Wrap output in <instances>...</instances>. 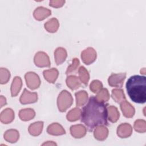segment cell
<instances>
[{
	"label": "cell",
	"instance_id": "2",
	"mask_svg": "<svg viewBox=\"0 0 146 146\" xmlns=\"http://www.w3.org/2000/svg\"><path fill=\"white\" fill-rule=\"evenodd\" d=\"M127 94L135 103L144 104L146 102V78L145 76L133 75L126 83Z\"/></svg>",
	"mask_w": 146,
	"mask_h": 146
},
{
	"label": "cell",
	"instance_id": "28",
	"mask_svg": "<svg viewBox=\"0 0 146 146\" xmlns=\"http://www.w3.org/2000/svg\"><path fill=\"white\" fill-rule=\"evenodd\" d=\"M82 111L79 108H74L71 110L67 114L66 117L69 121H75L81 117Z\"/></svg>",
	"mask_w": 146,
	"mask_h": 146
},
{
	"label": "cell",
	"instance_id": "14",
	"mask_svg": "<svg viewBox=\"0 0 146 146\" xmlns=\"http://www.w3.org/2000/svg\"><path fill=\"white\" fill-rule=\"evenodd\" d=\"M108 135V129L104 125H99L94 129V137L99 141H103Z\"/></svg>",
	"mask_w": 146,
	"mask_h": 146
},
{
	"label": "cell",
	"instance_id": "22",
	"mask_svg": "<svg viewBox=\"0 0 146 146\" xmlns=\"http://www.w3.org/2000/svg\"><path fill=\"white\" fill-rule=\"evenodd\" d=\"M75 95L76 97V104L77 107H82L87 103L88 96V93L86 91L82 90L76 92H75Z\"/></svg>",
	"mask_w": 146,
	"mask_h": 146
},
{
	"label": "cell",
	"instance_id": "33",
	"mask_svg": "<svg viewBox=\"0 0 146 146\" xmlns=\"http://www.w3.org/2000/svg\"><path fill=\"white\" fill-rule=\"evenodd\" d=\"M103 88V84L99 80H94L90 85V89L93 93H97Z\"/></svg>",
	"mask_w": 146,
	"mask_h": 146
},
{
	"label": "cell",
	"instance_id": "13",
	"mask_svg": "<svg viewBox=\"0 0 146 146\" xmlns=\"http://www.w3.org/2000/svg\"><path fill=\"white\" fill-rule=\"evenodd\" d=\"M47 132L54 136H59L66 133L63 127L58 123H53L49 125L47 128Z\"/></svg>",
	"mask_w": 146,
	"mask_h": 146
},
{
	"label": "cell",
	"instance_id": "7",
	"mask_svg": "<svg viewBox=\"0 0 146 146\" xmlns=\"http://www.w3.org/2000/svg\"><path fill=\"white\" fill-rule=\"evenodd\" d=\"M96 52L92 47L86 48L81 53L82 60L83 63L87 65H89L94 62L96 59Z\"/></svg>",
	"mask_w": 146,
	"mask_h": 146
},
{
	"label": "cell",
	"instance_id": "25",
	"mask_svg": "<svg viewBox=\"0 0 146 146\" xmlns=\"http://www.w3.org/2000/svg\"><path fill=\"white\" fill-rule=\"evenodd\" d=\"M107 113L108 119L111 123H115L119 120L120 113L116 107L113 106H109L107 108Z\"/></svg>",
	"mask_w": 146,
	"mask_h": 146
},
{
	"label": "cell",
	"instance_id": "12",
	"mask_svg": "<svg viewBox=\"0 0 146 146\" xmlns=\"http://www.w3.org/2000/svg\"><path fill=\"white\" fill-rule=\"evenodd\" d=\"M51 11L50 10L42 6L37 7L33 13L34 17L38 21H42L51 15Z\"/></svg>",
	"mask_w": 146,
	"mask_h": 146
},
{
	"label": "cell",
	"instance_id": "34",
	"mask_svg": "<svg viewBox=\"0 0 146 146\" xmlns=\"http://www.w3.org/2000/svg\"><path fill=\"white\" fill-rule=\"evenodd\" d=\"M65 3V1L63 0H52L50 1V6L55 8H59L63 6Z\"/></svg>",
	"mask_w": 146,
	"mask_h": 146
},
{
	"label": "cell",
	"instance_id": "30",
	"mask_svg": "<svg viewBox=\"0 0 146 146\" xmlns=\"http://www.w3.org/2000/svg\"><path fill=\"white\" fill-rule=\"evenodd\" d=\"M134 129L139 133H144L146 131V122L144 120L138 119L134 123Z\"/></svg>",
	"mask_w": 146,
	"mask_h": 146
},
{
	"label": "cell",
	"instance_id": "11",
	"mask_svg": "<svg viewBox=\"0 0 146 146\" xmlns=\"http://www.w3.org/2000/svg\"><path fill=\"white\" fill-rule=\"evenodd\" d=\"M87 132L86 128L82 124H76L71 126V135L75 138H82L84 137Z\"/></svg>",
	"mask_w": 146,
	"mask_h": 146
},
{
	"label": "cell",
	"instance_id": "29",
	"mask_svg": "<svg viewBox=\"0 0 146 146\" xmlns=\"http://www.w3.org/2000/svg\"><path fill=\"white\" fill-rule=\"evenodd\" d=\"M97 100L102 102H108L110 99V94L107 88H102L99 91L97 92L95 96Z\"/></svg>",
	"mask_w": 146,
	"mask_h": 146
},
{
	"label": "cell",
	"instance_id": "17",
	"mask_svg": "<svg viewBox=\"0 0 146 146\" xmlns=\"http://www.w3.org/2000/svg\"><path fill=\"white\" fill-rule=\"evenodd\" d=\"M44 79L50 83H54L59 75V71L55 68L44 70L43 73Z\"/></svg>",
	"mask_w": 146,
	"mask_h": 146
},
{
	"label": "cell",
	"instance_id": "10",
	"mask_svg": "<svg viewBox=\"0 0 146 146\" xmlns=\"http://www.w3.org/2000/svg\"><path fill=\"white\" fill-rule=\"evenodd\" d=\"M120 108L123 115L127 118L132 117L135 113V108L126 100L120 103Z\"/></svg>",
	"mask_w": 146,
	"mask_h": 146
},
{
	"label": "cell",
	"instance_id": "35",
	"mask_svg": "<svg viewBox=\"0 0 146 146\" xmlns=\"http://www.w3.org/2000/svg\"><path fill=\"white\" fill-rule=\"evenodd\" d=\"M7 104L6 99L2 95L1 96V107H3V106H5Z\"/></svg>",
	"mask_w": 146,
	"mask_h": 146
},
{
	"label": "cell",
	"instance_id": "15",
	"mask_svg": "<svg viewBox=\"0 0 146 146\" xmlns=\"http://www.w3.org/2000/svg\"><path fill=\"white\" fill-rule=\"evenodd\" d=\"M14 119V112L11 108H6L1 113L0 120L3 124H9L13 121Z\"/></svg>",
	"mask_w": 146,
	"mask_h": 146
},
{
	"label": "cell",
	"instance_id": "3",
	"mask_svg": "<svg viewBox=\"0 0 146 146\" xmlns=\"http://www.w3.org/2000/svg\"><path fill=\"white\" fill-rule=\"evenodd\" d=\"M73 103V98L71 94L67 90H63L58 95L57 99V106L59 111L63 112L70 108Z\"/></svg>",
	"mask_w": 146,
	"mask_h": 146
},
{
	"label": "cell",
	"instance_id": "19",
	"mask_svg": "<svg viewBox=\"0 0 146 146\" xmlns=\"http://www.w3.org/2000/svg\"><path fill=\"white\" fill-rule=\"evenodd\" d=\"M67 86L71 90H75L82 86V83L78 77L75 75L68 76L66 80Z\"/></svg>",
	"mask_w": 146,
	"mask_h": 146
},
{
	"label": "cell",
	"instance_id": "26",
	"mask_svg": "<svg viewBox=\"0 0 146 146\" xmlns=\"http://www.w3.org/2000/svg\"><path fill=\"white\" fill-rule=\"evenodd\" d=\"M79 78L82 83L84 86H87L88 83L90 79V74L87 69L81 66L78 70Z\"/></svg>",
	"mask_w": 146,
	"mask_h": 146
},
{
	"label": "cell",
	"instance_id": "20",
	"mask_svg": "<svg viewBox=\"0 0 146 146\" xmlns=\"http://www.w3.org/2000/svg\"><path fill=\"white\" fill-rule=\"evenodd\" d=\"M5 140L9 143H16L19 137V132L15 129H11L6 131L4 133Z\"/></svg>",
	"mask_w": 146,
	"mask_h": 146
},
{
	"label": "cell",
	"instance_id": "18",
	"mask_svg": "<svg viewBox=\"0 0 146 146\" xmlns=\"http://www.w3.org/2000/svg\"><path fill=\"white\" fill-rule=\"evenodd\" d=\"M43 127V122L38 121L31 124L28 128L29 133L33 136L39 135L42 131Z\"/></svg>",
	"mask_w": 146,
	"mask_h": 146
},
{
	"label": "cell",
	"instance_id": "32",
	"mask_svg": "<svg viewBox=\"0 0 146 146\" xmlns=\"http://www.w3.org/2000/svg\"><path fill=\"white\" fill-rule=\"evenodd\" d=\"M79 65H80L79 60L76 58H74L72 59V64L67 67V69L66 71V74L68 75L71 74L72 73L76 72V71H77Z\"/></svg>",
	"mask_w": 146,
	"mask_h": 146
},
{
	"label": "cell",
	"instance_id": "1",
	"mask_svg": "<svg viewBox=\"0 0 146 146\" xmlns=\"http://www.w3.org/2000/svg\"><path fill=\"white\" fill-rule=\"evenodd\" d=\"M108 104L91 96L81 113V121L92 131L99 125H107V108Z\"/></svg>",
	"mask_w": 146,
	"mask_h": 146
},
{
	"label": "cell",
	"instance_id": "24",
	"mask_svg": "<svg viewBox=\"0 0 146 146\" xmlns=\"http://www.w3.org/2000/svg\"><path fill=\"white\" fill-rule=\"evenodd\" d=\"M45 29L49 33H55L59 27L58 20L55 18H52L47 21L44 25Z\"/></svg>",
	"mask_w": 146,
	"mask_h": 146
},
{
	"label": "cell",
	"instance_id": "9",
	"mask_svg": "<svg viewBox=\"0 0 146 146\" xmlns=\"http://www.w3.org/2000/svg\"><path fill=\"white\" fill-rule=\"evenodd\" d=\"M132 133V126L127 123L120 124L117 128V135L120 138H127Z\"/></svg>",
	"mask_w": 146,
	"mask_h": 146
},
{
	"label": "cell",
	"instance_id": "23",
	"mask_svg": "<svg viewBox=\"0 0 146 146\" xmlns=\"http://www.w3.org/2000/svg\"><path fill=\"white\" fill-rule=\"evenodd\" d=\"M35 116V112L33 109H22L19 112V117L23 121H29L33 119Z\"/></svg>",
	"mask_w": 146,
	"mask_h": 146
},
{
	"label": "cell",
	"instance_id": "27",
	"mask_svg": "<svg viewBox=\"0 0 146 146\" xmlns=\"http://www.w3.org/2000/svg\"><path fill=\"white\" fill-rule=\"evenodd\" d=\"M111 96L114 101L118 103H120L121 102L126 100L124 91L122 89L115 88L112 90Z\"/></svg>",
	"mask_w": 146,
	"mask_h": 146
},
{
	"label": "cell",
	"instance_id": "8",
	"mask_svg": "<svg viewBox=\"0 0 146 146\" xmlns=\"http://www.w3.org/2000/svg\"><path fill=\"white\" fill-rule=\"evenodd\" d=\"M38 95L36 92H31L26 88H25L22 94L19 101L22 104H27L34 103L37 102Z\"/></svg>",
	"mask_w": 146,
	"mask_h": 146
},
{
	"label": "cell",
	"instance_id": "6",
	"mask_svg": "<svg viewBox=\"0 0 146 146\" xmlns=\"http://www.w3.org/2000/svg\"><path fill=\"white\" fill-rule=\"evenodd\" d=\"M125 78V72H121L119 74L113 73L108 78V84L111 87L121 88Z\"/></svg>",
	"mask_w": 146,
	"mask_h": 146
},
{
	"label": "cell",
	"instance_id": "4",
	"mask_svg": "<svg viewBox=\"0 0 146 146\" xmlns=\"http://www.w3.org/2000/svg\"><path fill=\"white\" fill-rule=\"evenodd\" d=\"M25 80L27 87L31 90H35L40 85L39 76L34 72H28L25 75Z\"/></svg>",
	"mask_w": 146,
	"mask_h": 146
},
{
	"label": "cell",
	"instance_id": "31",
	"mask_svg": "<svg viewBox=\"0 0 146 146\" xmlns=\"http://www.w3.org/2000/svg\"><path fill=\"white\" fill-rule=\"evenodd\" d=\"M10 78V71L5 68L0 69V83L2 84H6L8 82Z\"/></svg>",
	"mask_w": 146,
	"mask_h": 146
},
{
	"label": "cell",
	"instance_id": "16",
	"mask_svg": "<svg viewBox=\"0 0 146 146\" xmlns=\"http://www.w3.org/2000/svg\"><path fill=\"white\" fill-rule=\"evenodd\" d=\"M67 56V53L65 48L63 47H58L54 51L55 61L57 65L62 64Z\"/></svg>",
	"mask_w": 146,
	"mask_h": 146
},
{
	"label": "cell",
	"instance_id": "5",
	"mask_svg": "<svg viewBox=\"0 0 146 146\" xmlns=\"http://www.w3.org/2000/svg\"><path fill=\"white\" fill-rule=\"evenodd\" d=\"M34 62L35 66L39 67H48L51 65L48 56L43 51H39L35 54Z\"/></svg>",
	"mask_w": 146,
	"mask_h": 146
},
{
	"label": "cell",
	"instance_id": "37",
	"mask_svg": "<svg viewBox=\"0 0 146 146\" xmlns=\"http://www.w3.org/2000/svg\"><path fill=\"white\" fill-rule=\"evenodd\" d=\"M145 68H143L142 70H140V73L142 74H145Z\"/></svg>",
	"mask_w": 146,
	"mask_h": 146
},
{
	"label": "cell",
	"instance_id": "21",
	"mask_svg": "<svg viewBox=\"0 0 146 146\" xmlns=\"http://www.w3.org/2000/svg\"><path fill=\"white\" fill-rule=\"evenodd\" d=\"M22 86V81L19 76H15L11 86V95L12 97L16 96L19 92Z\"/></svg>",
	"mask_w": 146,
	"mask_h": 146
},
{
	"label": "cell",
	"instance_id": "36",
	"mask_svg": "<svg viewBox=\"0 0 146 146\" xmlns=\"http://www.w3.org/2000/svg\"><path fill=\"white\" fill-rule=\"evenodd\" d=\"M56 145V144L53 141H47V143H44L42 144V145Z\"/></svg>",
	"mask_w": 146,
	"mask_h": 146
}]
</instances>
